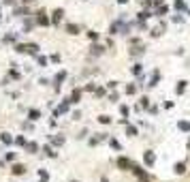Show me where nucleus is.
Masks as SVG:
<instances>
[{
    "label": "nucleus",
    "instance_id": "14",
    "mask_svg": "<svg viewBox=\"0 0 190 182\" xmlns=\"http://www.w3.org/2000/svg\"><path fill=\"white\" fill-rule=\"evenodd\" d=\"M118 165L126 169V167H130V161H128V159H120V161H118Z\"/></svg>",
    "mask_w": 190,
    "mask_h": 182
},
{
    "label": "nucleus",
    "instance_id": "1",
    "mask_svg": "<svg viewBox=\"0 0 190 182\" xmlns=\"http://www.w3.org/2000/svg\"><path fill=\"white\" fill-rule=\"evenodd\" d=\"M34 22H37L39 26H49V17H47V13H45V11H39Z\"/></svg>",
    "mask_w": 190,
    "mask_h": 182
},
{
    "label": "nucleus",
    "instance_id": "23",
    "mask_svg": "<svg viewBox=\"0 0 190 182\" xmlns=\"http://www.w3.org/2000/svg\"><path fill=\"white\" fill-rule=\"evenodd\" d=\"M120 2H126V0H120Z\"/></svg>",
    "mask_w": 190,
    "mask_h": 182
},
{
    "label": "nucleus",
    "instance_id": "12",
    "mask_svg": "<svg viewBox=\"0 0 190 182\" xmlns=\"http://www.w3.org/2000/svg\"><path fill=\"white\" fill-rule=\"evenodd\" d=\"M39 178H41L39 182H47L49 180V174L45 172V169H39Z\"/></svg>",
    "mask_w": 190,
    "mask_h": 182
},
{
    "label": "nucleus",
    "instance_id": "2",
    "mask_svg": "<svg viewBox=\"0 0 190 182\" xmlns=\"http://www.w3.org/2000/svg\"><path fill=\"white\" fill-rule=\"evenodd\" d=\"M62 15H64V11H62V9H56V11L51 13V19H49V22H51V24H58V22L62 19Z\"/></svg>",
    "mask_w": 190,
    "mask_h": 182
},
{
    "label": "nucleus",
    "instance_id": "5",
    "mask_svg": "<svg viewBox=\"0 0 190 182\" xmlns=\"http://www.w3.org/2000/svg\"><path fill=\"white\" fill-rule=\"evenodd\" d=\"M39 118H41V109H30V111H28V120H30V122H37Z\"/></svg>",
    "mask_w": 190,
    "mask_h": 182
},
{
    "label": "nucleus",
    "instance_id": "17",
    "mask_svg": "<svg viewBox=\"0 0 190 182\" xmlns=\"http://www.w3.org/2000/svg\"><path fill=\"white\" fill-rule=\"evenodd\" d=\"M15 39H17V37H15V34H6V37H4V43H13V41H15Z\"/></svg>",
    "mask_w": 190,
    "mask_h": 182
},
{
    "label": "nucleus",
    "instance_id": "22",
    "mask_svg": "<svg viewBox=\"0 0 190 182\" xmlns=\"http://www.w3.org/2000/svg\"><path fill=\"white\" fill-rule=\"evenodd\" d=\"M21 2H32V0H21Z\"/></svg>",
    "mask_w": 190,
    "mask_h": 182
},
{
    "label": "nucleus",
    "instance_id": "6",
    "mask_svg": "<svg viewBox=\"0 0 190 182\" xmlns=\"http://www.w3.org/2000/svg\"><path fill=\"white\" fill-rule=\"evenodd\" d=\"M30 154H34V152H39V144L37 141H26V146H24Z\"/></svg>",
    "mask_w": 190,
    "mask_h": 182
},
{
    "label": "nucleus",
    "instance_id": "13",
    "mask_svg": "<svg viewBox=\"0 0 190 182\" xmlns=\"http://www.w3.org/2000/svg\"><path fill=\"white\" fill-rule=\"evenodd\" d=\"M0 139H2V144H11V141H13V137L9 135V133H2V135H0Z\"/></svg>",
    "mask_w": 190,
    "mask_h": 182
},
{
    "label": "nucleus",
    "instance_id": "11",
    "mask_svg": "<svg viewBox=\"0 0 190 182\" xmlns=\"http://www.w3.org/2000/svg\"><path fill=\"white\" fill-rule=\"evenodd\" d=\"M66 32H68V34H77V32H79V28H77L75 24H68V26H66Z\"/></svg>",
    "mask_w": 190,
    "mask_h": 182
},
{
    "label": "nucleus",
    "instance_id": "16",
    "mask_svg": "<svg viewBox=\"0 0 190 182\" xmlns=\"http://www.w3.org/2000/svg\"><path fill=\"white\" fill-rule=\"evenodd\" d=\"M79 96H81V92L75 90V92H73V96H71V103H77V101H79Z\"/></svg>",
    "mask_w": 190,
    "mask_h": 182
},
{
    "label": "nucleus",
    "instance_id": "18",
    "mask_svg": "<svg viewBox=\"0 0 190 182\" xmlns=\"http://www.w3.org/2000/svg\"><path fill=\"white\" fill-rule=\"evenodd\" d=\"M145 163H149V165L154 163V154H152V152H147V154H145Z\"/></svg>",
    "mask_w": 190,
    "mask_h": 182
},
{
    "label": "nucleus",
    "instance_id": "9",
    "mask_svg": "<svg viewBox=\"0 0 190 182\" xmlns=\"http://www.w3.org/2000/svg\"><path fill=\"white\" fill-rule=\"evenodd\" d=\"M13 144H15V146H26V137H24V135H17L15 139H13Z\"/></svg>",
    "mask_w": 190,
    "mask_h": 182
},
{
    "label": "nucleus",
    "instance_id": "10",
    "mask_svg": "<svg viewBox=\"0 0 190 182\" xmlns=\"http://www.w3.org/2000/svg\"><path fill=\"white\" fill-rule=\"evenodd\" d=\"M13 15H17V17H26V15H28V9H15Z\"/></svg>",
    "mask_w": 190,
    "mask_h": 182
},
{
    "label": "nucleus",
    "instance_id": "20",
    "mask_svg": "<svg viewBox=\"0 0 190 182\" xmlns=\"http://www.w3.org/2000/svg\"><path fill=\"white\" fill-rule=\"evenodd\" d=\"M4 4H15V0H4Z\"/></svg>",
    "mask_w": 190,
    "mask_h": 182
},
{
    "label": "nucleus",
    "instance_id": "3",
    "mask_svg": "<svg viewBox=\"0 0 190 182\" xmlns=\"http://www.w3.org/2000/svg\"><path fill=\"white\" fill-rule=\"evenodd\" d=\"M11 172H13V176H24V174H26V167L19 165V163H15V165L11 167Z\"/></svg>",
    "mask_w": 190,
    "mask_h": 182
},
{
    "label": "nucleus",
    "instance_id": "8",
    "mask_svg": "<svg viewBox=\"0 0 190 182\" xmlns=\"http://www.w3.org/2000/svg\"><path fill=\"white\" fill-rule=\"evenodd\" d=\"M49 139H51L53 146H62V144H64V137L62 135H53V137H49Z\"/></svg>",
    "mask_w": 190,
    "mask_h": 182
},
{
    "label": "nucleus",
    "instance_id": "15",
    "mask_svg": "<svg viewBox=\"0 0 190 182\" xmlns=\"http://www.w3.org/2000/svg\"><path fill=\"white\" fill-rule=\"evenodd\" d=\"M43 152H45V154H47V156H51V159H53V156H56V152H53V150H51V146H45V148H43Z\"/></svg>",
    "mask_w": 190,
    "mask_h": 182
},
{
    "label": "nucleus",
    "instance_id": "19",
    "mask_svg": "<svg viewBox=\"0 0 190 182\" xmlns=\"http://www.w3.org/2000/svg\"><path fill=\"white\" fill-rule=\"evenodd\" d=\"M11 77H13V79H19V73H17L15 69H11Z\"/></svg>",
    "mask_w": 190,
    "mask_h": 182
},
{
    "label": "nucleus",
    "instance_id": "4",
    "mask_svg": "<svg viewBox=\"0 0 190 182\" xmlns=\"http://www.w3.org/2000/svg\"><path fill=\"white\" fill-rule=\"evenodd\" d=\"M24 51L37 56V54H39V45H37V43H28V45H24Z\"/></svg>",
    "mask_w": 190,
    "mask_h": 182
},
{
    "label": "nucleus",
    "instance_id": "24",
    "mask_svg": "<svg viewBox=\"0 0 190 182\" xmlns=\"http://www.w3.org/2000/svg\"><path fill=\"white\" fill-rule=\"evenodd\" d=\"M73 182H75V180H73Z\"/></svg>",
    "mask_w": 190,
    "mask_h": 182
},
{
    "label": "nucleus",
    "instance_id": "7",
    "mask_svg": "<svg viewBox=\"0 0 190 182\" xmlns=\"http://www.w3.org/2000/svg\"><path fill=\"white\" fill-rule=\"evenodd\" d=\"M64 77H66V73H64V71H62V73H58V75H56V90H60V84H62V82H64Z\"/></svg>",
    "mask_w": 190,
    "mask_h": 182
},
{
    "label": "nucleus",
    "instance_id": "21",
    "mask_svg": "<svg viewBox=\"0 0 190 182\" xmlns=\"http://www.w3.org/2000/svg\"><path fill=\"white\" fill-rule=\"evenodd\" d=\"M2 165H4V163H2V159H0V167H2Z\"/></svg>",
    "mask_w": 190,
    "mask_h": 182
}]
</instances>
